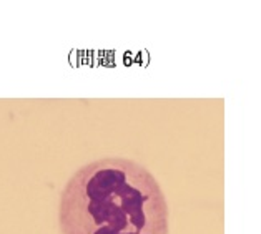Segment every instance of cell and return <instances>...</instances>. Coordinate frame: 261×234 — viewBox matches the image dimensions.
<instances>
[{"label":"cell","mask_w":261,"mask_h":234,"mask_svg":"<svg viewBox=\"0 0 261 234\" xmlns=\"http://www.w3.org/2000/svg\"><path fill=\"white\" fill-rule=\"evenodd\" d=\"M168 203L145 166L103 158L82 166L60 198L62 234H168Z\"/></svg>","instance_id":"obj_1"}]
</instances>
